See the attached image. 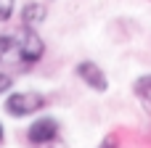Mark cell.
Returning a JSON list of instances; mask_svg holds the SVG:
<instances>
[{"label":"cell","instance_id":"cell-8","mask_svg":"<svg viewBox=\"0 0 151 148\" xmlns=\"http://www.w3.org/2000/svg\"><path fill=\"white\" fill-rule=\"evenodd\" d=\"M13 8H16V0H0V24H5L13 16Z\"/></svg>","mask_w":151,"mask_h":148},{"label":"cell","instance_id":"cell-7","mask_svg":"<svg viewBox=\"0 0 151 148\" xmlns=\"http://www.w3.org/2000/svg\"><path fill=\"white\" fill-rule=\"evenodd\" d=\"M48 19V8L42 5V3H27L24 8H21V24L24 26H32V29H37L42 21Z\"/></svg>","mask_w":151,"mask_h":148},{"label":"cell","instance_id":"cell-10","mask_svg":"<svg viewBox=\"0 0 151 148\" xmlns=\"http://www.w3.org/2000/svg\"><path fill=\"white\" fill-rule=\"evenodd\" d=\"M11 90H13V77L5 74V71H0V95L3 93H11Z\"/></svg>","mask_w":151,"mask_h":148},{"label":"cell","instance_id":"cell-11","mask_svg":"<svg viewBox=\"0 0 151 148\" xmlns=\"http://www.w3.org/2000/svg\"><path fill=\"white\" fill-rule=\"evenodd\" d=\"M35 148H69V143L61 140V135H58V138H53V140H48V143H40V146H35Z\"/></svg>","mask_w":151,"mask_h":148},{"label":"cell","instance_id":"cell-3","mask_svg":"<svg viewBox=\"0 0 151 148\" xmlns=\"http://www.w3.org/2000/svg\"><path fill=\"white\" fill-rule=\"evenodd\" d=\"M74 77H77L85 87H90L93 93H106V90H109V77H106V71H104L96 61H80V64L74 66Z\"/></svg>","mask_w":151,"mask_h":148},{"label":"cell","instance_id":"cell-6","mask_svg":"<svg viewBox=\"0 0 151 148\" xmlns=\"http://www.w3.org/2000/svg\"><path fill=\"white\" fill-rule=\"evenodd\" d=\"M133 95L141 103V109L151 117V74H138L133 79Z\"/></svg>","mask_w":151,"mask_h":148},{"label":"cell","instance_id":"cell-5","mask_svg":"<svg viewBox=\"0 0 151 148\" xmlns=\"http://www.w3.org/2000/svg\"><path fill=\"white\" fill-rule=\"evenodd\" d=\"M0 66H24L16 34H0Z\"/></svg>","mask_w":151,"mask_h":148},{"label":"cell","instance_id":"cell-9","mask_svg":"<svg viewBox=\"0 0 151 148\" xmlns=\"http://www.w3.org/2000/svg\"><path fill=\"white\" fill-rule=\"evenodd\" d=\"M119 146H122V140H119V135H117V132L104 135V140L98 143V148H119Z\"/></svg>","mask_w":151,"mask_h":148},{"label":"cell","instance_id":"cell-4","mask_svg":"<svg viewBox=\"0 0 151 148\" xmlns=\"http://www.w3.org/2000/svg\"><path fill=\"white\" fill-rule=\"evenodd\" d=\"M58 132H61V124H58L56 117H40V119H35L27 127V140H29V146L35 148L40 143H48V140L58 138Z\"/></svg>","mask_w":151,"mask_h":148},{"label":"cell","instance_id":"cell-2","mask_svg":"<svg viewBox=\"0 0 151 148\" xmlns=\"http://www.w3.org/2000/svg\"><path fill=\"white\" fill-rule=\"evenodd\" d=\"M13 34H16V42H19L24 66H32V64L42 61V56H45V42H42V37L37 34V29L21 24V29H16Z\"/></svg>","mask_w":151,"mask_h":148},{"label":"cell","instance_id":"cell-12","mask_svg":"<svg viewBox=\"0 0 151 148\" xmlns=\"http://www.w3.org/2000/svg\"><path fill=\"white\" fill-rule=\"evenodd\" d=\"M3 138H5V130H3V124H0V143H3Z\"/></svg>","mask_w":151,"mask_h":148},{"label":"cell","instance_id":"cell-1","mask_svg":"<svg viewBox=\"0 0 151 148\" xmlns=\"http://www.w3.org/2000/svg\"><path fill=\"white\" fill-rule=\"evenodd\" d=\"M45 106H48V98L40 95V93H32V90H21V93L16 90V93H8V98H5V103H3L5 114H11V117H16V119L32 117V114L42 111Z\"/></svg>","mask_w":151,"mask_h":148}]
</instances>
